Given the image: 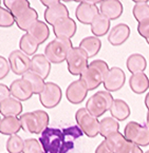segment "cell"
I'll return each mask as SVG.
<instances>
[{
	"label": "cell",
	"mask_w": 149,
	"mask_h": 153,
	"mask_svg": "<svg viewBox=\"0 0 149 153\" xmlns=\"http://www.w3.org/2000/svg\"><path fill=\"white\" fill-rule=\"evenodd\" d=\"M127 69L130 73L136 74V73H142L146 70L147 61L146 58L142 54L134 53L131 54L127 59Z\"/></svg>",
	"instance_id": "cell-29"
},
{
	"label": "cell",
	"mask_w": 149,
	"mask_h": 153,
	"mask_svg": "<svg viewBox=\"0 0 149 153\" xmlns=\"http://www.w3.org/2000/svg\"><path fill=\"white\" fill-rule=\"evenodd\" d=\"M124 7L121 1L118 0H106L99 4V13L106 16L109 20H115L121 17Z\"/></svg>",
	"instance_id": "cell-18"
},
{
	"label": "cell",
	"mask_w": 149,
	"mask_h": 153,
	"mask_svg": "<svg viewBox=\"0 0 149 153\" xmlns=\"http://www.w3.org/2000/svg\"><path fill=\"white\" fill-rule=\"evenodd\" d=\"M146 41H147V43L149 45V38H148V39H146Z\"/></svg>",
	"instance_id": "cell-45"
},
{
	"label": "cell",
	"mask_w": 149,
	"mask_h": 153,
	"mask_svg": "<svg viewBox=\"0 0 149 153\" xmlns=\"http://www.w3.org/2000/svg\"><path fill=\"white\" fill-rule=\"evenodd\" d=\"M84 132L78 126L65 129L47 128L41 133L39 142L45 153H68L74 148V142L83 136Z\"/></svg>",
	"instance_id": "cell-1"
},
{
	"label": "cell",
	"mask_w": 149,
	"mask_h": 153,
	"mask_svg": "<svg viewBox=\"0 0 149 153\" xmlns=\"http://www.w3.org/2000/svg\"><path fill=\"white\" fill-rule=\"evenodd\" d=\"M108 63L102 59H96L89 63V67L84 72L81 73L80 79L88 91L95 90L97 87L101 86V83L104 82V79L109 72Z\"/></svg>",
	"instance_id": "cell-2"
},
{
	"label": "cell",
	"mask_w": 149,
	"mask_h": 153,
	"mask_svg": "<svg viewBox=\"0 0 149 153\" xmlns=\"http://www.w3.org/2000/svg\"><path fill=\"white\" fill-rule=\"evenodd\" d=\"M50 117L45 111L35 110L25 113L20 116V123L22 130L32 134L42 133L48 128Z\"/></svg>",
	"instance_id": "cell-3"
},
{
	"label": "cell",
	"mask_w": 149,
	"mask_h": 153,
	"mask_svg": "<svg viewBox=\"0 0 149 153\" xmlns=\"http://www.w3.org/2000/svg\"><path fill=\"white\" fill-rule=\"evenodd\" d=\"M77 126L81 129V131L88 136V137H95L99 134V122L97 117L92 115L87 108H80L76 111L75 114Z\"/></svg>",
	"instance_id": "cell-6"
},
{
	"label": "cell",
	"mask_w": 149,
	"mask_h": 153,
	"mask_svg": "<svg viewBox=\"0 0 149 153\" xmlns=\"http://www.w3.org/2000/svg\"><path fill=\"white\" fill-rule=\"evenodd\" d=\"M10 90H11L12 96L20 101L28 100L34 94L32 86L25 78H18L14 80L10 86Z\"/></svg>",
	"instance_id": "cell-14"
},
{
	"label": "cell",
	"mask_w": 149,
	"mask_h": 153,
	"mask_svg": "<svg viewBox=\"0 0 149 153\" xmlns=\"http://www.w3.org/2000/svg\"><path fill=\"white\" fill-rule=\"evenodd\" d=\"M131 91L136 94H143L149 88V78L144 72L132 74L129 79Z\"/></svg>",
	"instance_id": "cell-23"
},
{
	"label": "cell",
	"mask_w": 149,
	"mask_h": 153,
	"mask_svg": "<svg viewBox=\"0 0 149 153\" xmlns=\"http://www.w3.org/2000/svg\"><path fill=\"white\" fill-rule=\"evenodd\" d=\"M138 32L142 37H144L145 39H148L149 38V20L144 21V22H142V23H139Z\"/></svg>",
	"instance_id": "cell-39"
},
{
	"label": "cell",
	"mask_w": 149,
	"mask_h": 153,
	"mask_svg": "<svg viewBox=\"0 0 149 153\" xmlns=\"http://www.w3.org/2000/svg\"><path fill=\"white\" fill-rule=\"evenodd\" d=\"M22 129L20 118L17 116H3L0 120V132L3 135H14Z\"/></svg>",
	"instance_id": "cell-22"
},
{
	"label": "cell",
	"mask_w": 149,
	"mask_h": 153,
	"mask_svg": "<svg viewBox=\"0 0 149 153\" xmlns=\"http://www.w3.org/2000/svg\"><path fill=\"white\" fill-rule=\"evenodd\" d=\"M10 97H12L10 88H7L3 83H0V100H4Z\"/></svg>",
	"instance_id": "cell-40"
},
{
	"label": "cell",
	"mask_w": 149,
	"mask_h": 153,
	"mask_svg": "<svg viewBox=\"0 0 149 153\" xmlns=\"http://www.w3.org/2000/svg\"><path fill=\"white\" fill-rule=\"evenodd\" d=\"M95 153H113L111 151V149L109 148V146L107 145L106 140L102 142L101 144L97 146V148L95 149Z\"/></svg>",
	"instance_id": "cell-41"
},
{
	"label": "cell",
	"mask_w": 149,
	"mask_h": 153,
	"mask_svg": "<svg viewBox=\"0 0 149 153\" xmlns=\"http://www.w3.org/2000/svg\"><path fill=\"white\" fill-rule=\"evenodd\" d=\"M118 129H120V124L114 117H105L99 124V134L106 138L112 133L118 132Z\"/></svg>",
	"instance_id": "cell-32"
},
{
	"label": "cell",
	"mask_w": 149,
	"mask_h": 153,
	"mask_svg": "<svg viewBox=\"0 0 149 153\" xmlns=\"http://www.w3.org/2000/svg\"><path fill=\"white\" fill-rule=\"evenodd\" d=\"M72 42L68 38L56 37L45 48V55L51 63H61L67 60L69 52L72 49Z\"/></svg>",
	"instance_id": "cell-4"
},
{
	"label": "cell",
	"mask_w": 149,
	"mask_h": 153,
	"mask_svg": "<svg viewBox=\"0 0 149 153\" xmlns=\"http://www.w3.org/2000/svg\"><path fill=\"white\" fill-rule=\"evenodd\" d=\"M22 153H45L41 143L36 138H27Z\"/></svg>",
	"instance_id": "cell-36"
},
{
	"label": "cell",
	"mask_w": 149,
	"mask_h": 153,
	"mask_svg": "<svg viewBox=\"0 0 149 153\" xmlns=\"http://www.w3.org/2000/svg\"><path fill=\"white\" fill-rule=\"evenodd\" d=\"M11 70V65L7 59L3 56H0V79H3Z\"/></svg>",
	"instance_id": "cell-38"
},
{
	"label": "cell",
	"mask_w": 149,
	"mask_h": 153,
	"mask_svg": "<svg viewBox=\"0 0 149 153\" xmlns=\"http://www.w3.org/2000/svg\"><path fill=\"white\" fill-rule=\"evenodd\" d=\"M105 140L113 153H144L140 146L129 142L121 132L112 133Z\"/></svg>",
	"instance_id": "cell-7"
},
{
	"label": "cell",
	"mask_w": 149,
	"mask_h": 153,
	"mask_svg": "<svg viewBox=\"0 0 149 153\" xmlns=\"http://www.w3.org/2000/svg\"><path fill=\"white\" fill-rule=\"evenodd\" d=\"M101 4L102 1H81L76 7L75 15L80 23L91 25L94 18L99 14V7L96 4Z\"/></svg>",
	"instance_id": "cell-11"
},
{
	"label": "cell",
	"mask_w": 149,
	"mask_h": 153,
	"mask_svg": "<svg viewBox=\"0 0 149 153\" xmlns=\"http://www.w3.org/2000/svg\"><path fill=\"white\" fill-rule=\"evenodd\" d=\"M87 94H88V89L80 79L72 81L66 90V97L73 105H78L83 102Z\"/></svg>",
	"instance_id": "cell-15"
},
{
	"label": "cell",
	"mask_w": 149,
	"mask_h": 153,
	"mask_svg": "<svg viewBox=\"0 0 149 153\" xmlns=\"http://www.w3.org/2000/svg\"><path fill=\"white\" fill-rule=\"evenodd\" d=\"M113 100L112 95L108 91H98L89 97L86 102V108L95 117H99L110 110Z\"/></svg>",
	"instance_id": "cell-5"
},
{
	"label": "cell",
	"mask_w": 149,
	"mask_h": 153,
	"mask_svg": "<svg viewBox=\"0 0 149 153\" xmlns=\"http://www.w3.org/2000/svg\"><path fill=\"white\" fill-rule=\"evenodd\" d=\"M53 32L58 38H72L76 33V23L72 18L61 19L53 25Z\"/></svg>",
	"instance_id": "cell-17"
},
{
	"label": "cell",
	"mask_w": 149,
	"mask_h": 153,
	"mask_svg": "<svg viewBox=\"0 0 149 153\" xmlns=\"http://www.w3.org/2000/svg\"><path fill=\"white\" fill-rule=\"evenodd\" d=\"M88 55L79 47H73L67 57L68 70L74 76H80L81 73L89 67Z\"/></svg>",
	"instance_id": "cell-8"
},
{
	"label": "cell",
	"mask_w": 149,
	"mask_h": 153,
	"mask_svg": "<svg viewBox=\"0 0 149 153\" xmlns=\"http://www.w3.org/2000/svg\"><path fill=\"white\" fill-rule=\"evenodd\" d=\"M3 4H4L5 9H7L13 14V16L15 18H17L18 16H20L28 9L31 7V4H30V2L27 1V0H13V1L4 0Z\"/></svg>",
	"instance_id": "cell-30"
},
{
	"label": "cell",
	"mask_w": 149,
	"mask_h": 153,
	"mask_svg": "<svg viewBox=\"0 0 149 153\" xmlns=\"http://www.w3.org/2000/svg\"><path fill=\"white\" fill-rule=\"evenodd\" d=\"M110 29V20L106 16L99 13L91 23V32L95 37L104 36Z\"/></svg>",
	"instance_id": "cell-28"
},
{
	"label": "cell",
	"mask_w": 149,
	"mask_h": 153,
	"mask_svg": "<svg viewBox=\"0 0 149 153\" xmlns=\"http://www.w3.org/2000/svg\"><path fill=\"white\" fill-rule=\"evenodd\" d=\"M130 36V27L126 23H118L112 27L108 35V40L112 45H121Z\"/></svg>",
	"instance_id": "cell-20"
},
{
	"label": "cell",
	"mask_w": 149,
	"mask_h": 153,
	"mask_svg": "<svg viewBox=\"0 0 149 153\" xmlns=\"http://www.w3.org/2000/svg\"><path fill=\"white\" fill-rule=\"evenodd\" d=\"M16 23V19L13 14L5 7H0V27H10Z\"/></svg>",
	"instance_id": "cell-37"
},
{
	"label": "cell",
	"mask_w": 149,
	"mask_h": 153,
	"mask_svg": "<svg viewBox=\"0 0 149 153\" xmlns=\"http://www.w3.org/2000/svg\"><path fill=\"white\" fill-rule=\"evenodd\" d=\"M22 78H25V80H28L30 82V85L33 88V91H34V94H41V92H42L45 87V79L42 77L39 76L38 74L33 73L32 71H29V72L22 75Z\"/></svg>",
	"instance_id": "cell-34"
},
{
	"label": "cell",
	"mask_w": 149,
	"mask_h": 153,
	"mask_svg": "<svg viewBox=\"0 0 149 153\" xmlns=\"http://www.w3.org/2000/svg\"><path fill=\"white\" fill-rule=\"evenodd\" d=\"M16 19V25L22 31H29L31 27L34 25L36 21H38V14L36 10L33 7L28 9L25 13H22L20 16H18Z\"/></svg>",
	"instance_id": "cell-24"
},
{
	"label": "cell",
	"mask_w": 149,
	"mask_h": 153,
	"mask_svg": "<svg viewBox=\"0 0 149 153\" xmlns=\"http://www.w3.org/2000/svg\"><path fill=\"white\" fill-rule=\"evenodd\" d=\"M9 61L11 65V70L16 75H23L31 70V61L30 57L21 50H15L10 54Z\"/></svg>",
	"instance_id": "cell-12"
},
{
	"label": "cell",
	"mask_w": 149,
	"mask_h": 153,
	"mask_svg": "<svg viewBox=\"0 0 149 153\" xmlns=\"http://www.w3.org/2000/svg\"><path fill=\"white\" fill-rule=\"evenodd\" d=\"M145 106L147 107V109H149V92L146 95V97H145Z\"/></svg>",
	"instance_id": "cell-43"
},
{
	"label": "cell",
	"mask_w": 149,
	"mask_h": 153,
	"mask_svg": "<svg viewBox=\"0 0 149 153\" xmlns=\"http://www.w3.org/2000/svg\"><path fill=\"white\" fill-rule=\"evenodd\" d=\"M145 153H149V150H148V151H147V152H145Z\"/></svg>",
	"instance_id": "cell-46"
},
{
	"label": "cell",
	"mask_w": 149,
	"mask_h": 153,
	"mask_svg": "<svg viewBox=\"0 0 149 153\" xmlns=\"http://www.w3.org/2000/svg\"><path fill=\"white\" fill-rule=\"evenodd\" d=\"M38 47H39V43L33 37L30 36L28 33L22 35L20 40H19V48H20L21 51L23 53H25L28 56L34 55L35 52H37Z\"/></svg>",
	"instance_id": "cell-33"
},
{
	"label": "cell",
	"mask_w": 149,
	"mask_h": 153,
	"mask_svg": "<svg viewBox=\"0 0 149 153\" xmlns=\"http://www.w3.org/2000/svg\"><path fill=\"white\" fill-rule=\"evenodd\" d=\"M57 2H59L58 0H41V3H42L43 5H45L47 7H52V5L56 4Z\"/></svg>",
	"instance_id": "cell-42"
},
{
	"label": "cell",
	"mask_w": 149,
	"mask_h": 153,
	"mask_svg": "<svg viewBox=\"0 0 149 153\" xmlns=\"http://www.w3.org/2000/svg\"><path fill=\"white\" fill-rule=\"evenodd\" d=\"M126 80L124 71L118 67H113L109 70L108 74L104 79V87L108 92H114L118 91L123 88Z\"/></svg>",
	"instance_id": "cell-13"
},
{
	"label": "cell",
	"mask_w": 149,
	"mask_h": 153,
	"mask_svg": "<svg viewBox=\"0 0 149 153\" xmlns=\"http://www.w3.org/2000/svg\"><path fill=\"white\" fill-rule=\"evenodd\" d=\"M134 7L132 10L134 18L139 23L149 20V4L146 0H134Z\"/></svg>",
	"instance_id": "cell-31"
},
{
	"label": "cell",
	"mask_w": 149,
	"mask_h": 153,
	"mask_svg": "<svg viewBox=\"0 0 149 153\" xmlns=\"http://www.w3.org/2000/svg\"><path fill=\"white\" fill-rule=\"evenodd\" d=\"M63 92L58 85L54 82H45V87L41 94H39V100L41 105L47 109H52L60 102Z\"/></svg>",
	"instance_id": "cell-10"
},
{
	"label": "cell",
	"mask_w": 149,
	"mask_h": 153,
	"mask_svg": "<svg viewBox=\"0 0 149 153\" xmlns=\"http://www.w3.org/2000/svg\"><path fill=\"white\" fill-rule=\"evenodd\" d=\"M146 125H147V127H149V109H148V113H147V120H146Z\"/></svg>",
	"instance_id": "cell-44"
},
{
	"label": "cell",
	"mask_w": 149,
	"mask_h": 153,
	"mask_svg": "<svg viewBox=\"0 0 149 153\" xmlns=\"http://www.w3.org/2000/svg\"><path fill=\"white\" fill-rule=\"evenodd\" d=\"M28 34L30 36H32L37 42L39 43V45L41 43H43L50 36V30L49 27L47 25V23L43 21H36L34 25H32L31 29L28 31Z\"/></svg>",
	"instance_id": "cell-25"
},
{
	"label": "cell",
	"mask_w": 149,
	"mask_h": 153,
	"mask_svg": "<svg viewBox=\"0 0 149 153\" xmlns=\"http://www.w3.org/2000/svg\"><path fill=\"white\" fill-rule=\"evenodd\" d=\"M25 148V140L17 134L11 135L7 140V150L9 153H21Z\"/></svg>",
	"instance_id": "cell-35"
},
{
	"label": "cell",
	"mask_w": 149,
	"mask_h": 153,
	"mask_svg": "<svg viewBox=\"0 0 149 153\" xmlns=\"http://www.w3.org/2000/svg\"><path fill=\"white\" fill-rule=\"evenodd\" d=\"M124 135L129 142L134 143L140 147L149 145V127L140 125L136 122H130L126 125Z\"/></svg>",
	"instance_id": "cell-9"
},
{
	"label": "cell",
	"mask_w": 149,
	"mask_h": 153,
	"mask_svg": "<svg viewBox=\"0 0 149 153\" xmlns=\"http://www.w3.org/2000/svg\"><path fill=\"white\" fill-rule=\"evenodd\" d=\"M35 74H38L43 79H45L51 71V62L45 57V54L34 55L31 61V70Z\"/></svg>",
	"instance_id": "cell-19"
},
{
	"label": "cell",
	"mask_w": 149,
	"mask_h": 153,
	"mask_svg": "<svg viewBox=\"0 0 149 153\" xmlns=\"http://www.w3.org/2000/svg\"><path fill=\"white\" fill-rule=\"evenodd\" d=\"M78 47L84 50L89 58H91V57H94L99 52V50L102 48V41L98 37L88 36L85 37L83 40H80Z\"/></svg>",
	"instance_id": "cell-27"
},
{
	"label": "cell",
	"mask_w": 149,
	"mask_h": 153,
	"mask_svg": "<svg viewBox=\"0 0 149 153\" xmlns=\"http://www.w3.org/2000/svg\"><path fill=\"white\" fill-rule=\"evenodd\" d=\"M22 102L13 96L0 100V113L2 116H18L22 112Z\"/></svg>",
	"instance_id": "cell-21"
},
{
	"label": "cell",
	"mask_w": 149,
	"mask_h": 153,
	"mask_svg": "<svg viewBox=\"0 0 149 153\" xmlns=\"http://www.w3.org/2000/svg\"><path fill=\"white\" fill-rule=\"evenodd\" d=\"M109 111H110L112 117H114L116 120H121V122L127 120L130 115V107L123 99H114Z\"/></svg>",
	"instance_id": "cell-26"
},
{
	"label": "cell",
	"mask_w": 149,
	"mask_h": 153,
	"mask_svg": "<svg viewBox=\"0 0 149 153\" xmlns=\"http://www.w3.org/2000/svg\"><path fill=\"white\" fill-rule=\"evenodd\" d=\"M69 18V11L63 2H57L52 7H47L45 11V19L48 25H54L61 19Z\"/></svg>",
	"instance_id": "cell-16"
}]
</instances>
